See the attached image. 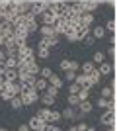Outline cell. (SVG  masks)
Returning <instances> with one entry per match:
<instances>
[{
    "label": "cell",
    "instance_id": "6da1fadb",
    "mask_svg": "<svg viewBox=\"0 0 117 131\" xmlns=\"http://www.w3.org/2000/svg\"><path fill=\"white\" fill-rule=\"evenodd\" d=\"M20 86H22V84H20ZM20 98H22V104L23 106H33L35 102H39V94L35 92L33 88L22 86V90H20Z\"/></svg>",
    "mask_w": 117,
    "mask_h": 131
},
{
    "label": "cell",
    "instance_id": "7a4b0ae2",
    "mask_svg": "<svg viewBox=\"0 0 117 131\" xmlns=\"http://www.w3.org/2000/svg\"><path fill=\"white\" fill-rule=\"evenodd\" d=\"M49 4H51L49 0H35V2H31V6H29V12L37 18V16H41L43 12L49 10Z\"/></svg>",
    "mask_w": 117,
    "mask_h": 131
},
{
    "label": "cell",
    "instance_id": "3957f363",
    "mask_svg": "<svg viewBox=\"0 0 117 131\" xmlns=\"http://www.w3.org/2000/svg\"><path fill=\"white\" fill-rule=\"evenodd\" d=\"M100 123H101V125L115 127V114H113V112H109V110H106V112L100 115Z\"/></svg>",
    "mask_w": 117,
    "mask_h": 131
},
{
    "label": "cell",
    "instance_id": "277c9868",
    "mask_svg": "<svg viewBox=\"0 0 117 131\" xmlns=\"http://www.w3.org/2000/svg\"><path fill=\"white\" fill-rule=\"evenodd\" d=\"M90 35V27L86 26H76L74 27V41H84Z\"/></svg>",
    "mask_w": 117,
    "mask_h": 131
},
{
    "label": "cell",
    "instance_id": "5b68a950",
    "mask_svg": "<svg viewBox=\"0 0 117 131\" xmlns=\"http://www.w3.org/2000/svg\"><path fill=\"white\" fill-rule=\"evenodd\" d=\"M67 2H51V4H49V12H51V14H53V16H61V14H62V12H64V8H67Z\"/></svg>",
    "mask_w": 117,
    "mask_h": 131
},
{
    "label": "cell",
    "instance_id": "8992f818",
    "mask_svg": "<svg viewBox=\"0 0 117 131\" xmlns=\"http://www.w3.org/2000/svg\"><path fill=\"white\" fill-rule=\"evenodd\" d=\"M2 80L4 82H18V71L16 69H4Z\"/></svg>",
    "mask_w": 117,
    "mask_h": 131
},
{
    "label": "cell",
    "instance_id": "52a82bcc",
    "mask_svg": "<svg viewBox=\"0 0 117 131\" xmlns=\"http://www.w3.org/2000/svg\"><path fill=\"white\" fill-rule=\"evenodd\" d=\"M28 127H29V131H41L43 121L39 119L37 115H31V117H29V121H28Z\"/></svg>",
    "mask_w": 117,
    "mask_h": 131
},
{
    "label": "cell",
    "instance_id": "ba28073f",
    "mask_svg": "<svg viewBox=\"0 0 117 131\" xmlns=\"http://www.w3.org/2000/svg\"><path fill=\"white\" fill-rule=\"evenodd\" d=\"M96 71L100 72V77H109V74L113 72V65H109V63H101Z\"/></svg>",
    "mask_w": 117,
    "mask_h": 131
},
{
    "label": "cell",
    "instance_id": "9c48e42d",
    "mask_svg": "<svg viewBox=\"0 0 117 131\" xmlns=\"http://www.w3.org/2000/svg\"><path fill=\"white\" fill-rule=\"evenodd\" d=\"M74 84H76V86H80V88H86V90H92V88L88 86V77H86V74H82V72H80V74H76Z\"/></svg>",
    "mask_w": 117,
    "mask_h": 131
},
{
    "label": "cell",
    "instance_id": "30bf717a",
    "mask_svg": "<svg viewBox=\"0 0 117 131\" xmlns=\"http://www.w3.org/2000/svg\"><path fill=\"white\" fill-rule=\"evenodd\" d=\"M47 86H49V82L45 80V78H37V80H35V84H33V90L37 94H41V92H45V90H47Z\"/></svg>",
    "mask_w": 117,
    "mask_h": 131
},
{
    "label": "cell",
    "instance_id": "8fae6325",
    "mask_svg": "<svg viewBox=\"0 0 117 131\" xmlns=\"http://www.w3.org/2000/svg\"><path fill=\"white\" fill-rule=\"evenodd\" d=\"M80 71H82V74H86V77H88V74H92V72L96 71V65L92 63V61H86V63H82V65H80Z\"/></svg>",
    "mask_w": 117,
    "mask_h": 131
},
{
    "label": "cell",
    "instance_id": "7c38bea8",
    "mask_svg": "<svg viewBox=\"0 0 117 131\" xmlns=\"http://www.w3.org/2000/svg\"><path fill=\"white\" fill-rule=\"evenodd\" d=\"M39 100H41V104H43V108H51V106L57 102V98H53V96H49V94H41L39 96Z\"/></svg>",
    "mask_w": 117,
    "mask_h": 131
},
{
    "label": "cell",
    "instance_id": "4fadbf2b",
    "mask_svg": "<svg viewBox=\"0 0 117 131\" xmlns=\"http://www.w3.org/2000/svg\"><path fill=\"white\" fill-rule=\"evenodd\" d=\"M47 82H49L51 86H57V88H59V90H61V86H62V84H64V80H62V78L59 77V74H55V72H53V74H51V77L47 78Z\"/></svg>",
    "mask_w": 117,
    "mask_h": 131
},
{
    "label": "cell",
    "instance_id": "5bb4252c",
    "mask_svg": "<svg viewBox=\"0 0 117 131\" xmlns=\"http://www.w3.org/2000/svg\"><path fill=\"white\" fill-rule=\"evenodd\" d=\"M39 117V119L43 121V123H49V115H51V110L49 108H43V106H41V110H39L37 114H35Z\"/></svg>",
    "mask_w": 117,
    "mask_h": 131
},
{
    "label": "cell",
    "instance_id": "9a60e30c",
    "mask_svg": "<svg viewBox=\"0 0 117 131\" xmlns=\"http://www.w3.org/2000/svg\"><path fill=\"white\" fill-rule=\"evenodd\" d=\"M100 80H101V77H100V72H98V71H94L92 74H88V86L90 88H92V86H98Z\"/></svg>",
    "mask_w": 117,
    "mask_h": 131
},
{
    "label": "cell",
    "instance_id": "2e32d148",
    "mask_svg": "<svg viewBox=\"0 0 117 131\" xmlns=\"http://www.w3.org/2000/svg\"><path fill=\"white\" fill-rule=\"evenodd\" d=\"M41 20H43V24H41V26H53V24H55V16H53L49 10L41 14Z\"/></svg>",
    "mask_w": 117,
    "mask_h": 131
},
{
    "label": "cell",
    "instance_id": "e0dca14e",
    "mask_svg": "<svg viewBox=\"0 0 117 131\" xmlns=\"http://www.w3.org/2000/svg\"><path fill=\"white\" fill-rule=\"evenodd\" d=\"M37 31L41 33V37H51V35H55V29H53V26H39Z\"/></svg>",
    "mask_w": 117,
    "mask_h": 131
},
{
    "label": "cell",
    "instance_id": "ac0fdd59",
    "mask_svg": "<svg viewBox=\"0 0 117 131\" xmlns=\"http://www.w3.org/2000/svg\"><path fill=\"white\" fill-rule=\"evenodd\" d=\"M92 37L94 39H103L106 37V27L103 26H96L94 29H92Z\"/></svg>",
    "mask_w": 117,
    "mask_h": 131
},
{
    "label": "cell",
    "instance_id": "d6986e66",
    "mask_svg": "<svg viewBox=\"0 0 117 131\" xmlns=\"http://www.w3.org/2000/svg\"><path fill=\"white\" fill-rule=\"evenodd\" d=\"M23 29H25L28 33H33V31H37V29H39V22H37V20H29V22H25Z\"/></svg>",
    "mask_w": 117,
    "mask_h": 131
},
{
    "label": "cell",
    "instance_id": "ffe728a7",
    "mask_svg": "<svg viewBox=\"0 0 117 131\" xmlns=\"http://www.w3.org/2000/svg\"><path fill=\"white\" fill-rule=\"evenodd\" d=\"M78 108H80V114H90V112H92V110H94V104H92V102H90V100H86V102H80V106H78Z\"/></svg>",
    "mask_w": 117,
    "mask_h": 131
},
{
    "label": "cell",
    "instance_id": "44dd1931",
    "mask_svg": "<svg viewBox=\"0 0 117 131\" xmlns=\"http://www.w3.org/2000/svg\"><path fill=\"white\" fill-rule=\"evenodd\" d=\"M92 63H98V65H101V63H106V53H103V51H96L94 53V61H92Z\"/></svg>",
    "mask_w": 117,
    "mask_h": 131
},
{
    "label": "cell",
    "instance_id": "7402d4cb",
    "mask_svg": "<svg viewBox=\"0 0 117 131\" xmlns=\"http://www.w3.org/2000/svg\"><path fill=\"white\" fill-rule=\"evenodd\" d=\"M61 115H62V119H74V108H64L61 112Z\"/></svg>",
    "mask_w": 117,
    "mask_h": 131
},
{
    "label": "cell",
    "instance_id": "603a6c76",
    "mask_svg": "<svg viewBox=\"0 0 117 131\" xmlns=\"http://www.w3.org/2000/svg\"><path fill=\"white\" fill-rule=\"evenodd\" d=\"M61 119H62L61 112H53V110H51V115H49V123H53V125H55V123H59Z\"/></svg>",
    "mask_w": 117,
    "mask_h": 131
},
{
    "label": "cell",
    "instance_id": "cb8c5ba5",
    "mask_svg": "<svg viewBox=\"0 0 117 131\" xmlns=\"http://www.w3.org/2000/svg\"><path fill=\"white\" fill-rule=\"evenodd\" d=\"M76 98L80 100V102H86V100H90V90H86V88H80V92L76 94Z\"/></svg>",
    "mask_w": 117,
    "mask_h": 131
},
{
    "label": "cell",
    "instance_id": "d4e9b609",
    "mask_svg": "<svg viewBox=\"0 0 117 131\" xmlns=\"http://www.w3.org/2000/svg\"><path fill=\"white\" fill-rule=\"evenodd\" d=\"M10 106H12V110H20V108H23L22 98H20V96H14V98L10 100Z\"/></svg>",
    "mask_w": 117,
    "mask_h": 131
},
{
    "label": "cell",
    "instance_id": "484cf974",
    "mask_svg": "<svg viewBox=\"0 0 117 131\" xmlns=\"http://www.w3.org/2000/svg\"><path fill=\"white\" fill-rule=\"evenodd\" d=\"M101 98H106V100L113 98V88L111 86H103L101 88Z\"/></svg>",
    "mask_w": 117,
    "mask_h": 131
},
{
    "label": "cell",
    "instance_id": "4316f807",
    "mask_svg": "<svg viewBox=\"0 0 117 131\" xmlns=\"http://www.w3.org/2000/svg\"><path fill=\"white\" fill-rule=\"evenodd\" d=\"M67 102H68V108H78V106H80V100H78L76 96H72V94H68Z\"/></svg>",
    "mask_w": 117,
    "mask_h": 131
},
{
    "label": "cell",
    "instance_id": "83f0119b",
    "mask_svg": "<svg viewBox=\"0 0 117 131\" xmlns=\"http://www.w3.org/2000/svg\"><path fill=\"white\" fill-rule=\"evenodd\" d=\"M45 39H47V49L59 45V35H51V37H45Z\"/></svg>",
    "mask_w": 117,
    "mask_h": 131
},
{
    "label": "cell",
    "instance_id": "f1b7e54d",
    "mask_svg": "<svg viewBox=\"0 0 117 131\" xmlns=\"http://www.w3.org/2000/svg\"><path fill=\"white\" fill-rule=\"evenodd\" d=\"M59 92H61V90H59V88L57 86H47V90H45V94H49V96H53V98H57V96H59Z\"/></svg>",
    "mask_w": 117,
    "mask_h": 131
},
{
    "label": "cell",
    "instance_id": "f546056e",
    "mask_svg": "<svg viewBox=\"0 0 117 131\" xmlns=\"http://www.w3.org/2000/svg\"><path fill=\"white\" fill-rule=\"evenodd\" d=\"M109 102H111V98H109V100L100 98L98 102H96V106H98V108H101V110H107V108H109Z\"/></svg>",
    "mask_w": 117,
    "mask_h": 131
},
{
    "label": "cell",
    "instance_id": "4dcf8cb0",
    "mask_svg": "<svg viewBox=\"0 0 117 131\" xmlns=\"http://www.w3.org/2000/svg\"><path fill=\"white\" fill-rule=\"evenodd\" d=\"M37 57H39V59H49V57H51V51L49 49H37Z\"/></svg>",
    "mask_w": 117,
    "mask_h": 131
},
{
    "label": "cell",
    "instance_id": "1f68e13d",
    "mask_svg": "<svg viewBox=\"0 0 117 131\" xmlns=\"http://www.w3.org/2000/svg\"><path fill=\"white\" fill-rule=\"evenodd\" d=\"M76 74H78V72H74V71H67V72H64V80H67V82H74Z\"/></svg>",
    "mask_w": 117,
    "mask_h": 131
},
{
    "label": "cell",
    "instance_id": "d6a6232c",
    "mask_svg": "<svg viewBox=\"0 0 117 131\" xmlns=\"http://www.w3.org/2000/svg\"><path fill=\"white\" fill-rule=\"evenodd\" d=\"M41 78H45V80H47V78L51 77V74H53V69H49V67H45V69H41Z\"/></svg>",
    "mask_w": 117,
    "mask_h": 131
},
{
    "label": "cell",
    "instance_id": "836d02e7",
    "mask_svg": "<svg viewBox=\"0 0 117 131\" xmlns=\"http://www.w3.org/2000/svg\"><path fill=\"white\" fill-rule=\"evenodd\" d=\"M59 69H61V71H64V72L70 71V61H68V59H62L61 65H59Z\"/></svg>",
    "mask_w": 117,
    "mask_h": 131
},
{
    "label": "cell",
    "instance_id": "e575fe53",
    "mask_svg": "<svg viewBox=\"0 0 117 131\" xmlns=\"http://www.w3.org/2000/svg\"><path fill=\"white\" fill-rule=\"evenodd\" d=\"M68 92L72 94V96H76V94L80 92V86H76V84H74V82H70V86H68Z\"/></svg>",
    "mask_w": 117,
    "mask_h": 131
},
{
    "label": "cell",
    "instance_id": "d590c367",
    "mask_svg": "<svg viewBox=\"0 0 117 131\" xmlns=\"http://www.w3.org/2000/svg\"><path fill=\"white\" fill-rule=\"evenodd\" d=\"M70 71H80V63H76V61H70Z\"/></svg>",
    "mask_w": 117,
    "mask_h": 131
},
{
    "label": "cell",
    "instance_id": "8d00e7d4",
    "mask_svg": "<svg viewBox=\"0 0 117 131\" xmlns=\"http://www.w3.org/2000/svg\"><path fill=\"white\" fill-rule=\"evenodd\" d=\"M106 27H107V29H109V31H115V20H109Z\"/></svg>",
    "mask_w": 117,
    "mask_h": 131
},
{
    "label": "cell",
    "instance_id": "74e56055",
    "mask_svg": "<svg viewBox=\"0 0 117 131\" xmlns=\"http://www.w3.org/2000/svg\"><path fill=\"white\" fill-rule=\"evenodd\" d=\"M84 43H86V45H88V47H90V45H94V43H96V39L92 37V35H88V37L84 39Z\"/></svg>",
    "mask_w": 117,
    "mask_h": 131
},
{
    "label": "cell",
    "instance_id": "f35d334b",
    "mask_svg": "<svg viewBox=\"0 0 117 131\" xmlns=\"http://www.w3.org/2000/svg\"><path fill=\"white\" fill-rule=\"evenodd\" d=\"M86 127H88V125H86L84 121H80V123L76 125V131H86Z\"/></svg>",
    "mask_w": 117,
    "mask_h": 131
},
{
    "label": "cell",
    "instance_id": "ab89813d",
    "mask_svg": "<svg viewBox=\"0 0 117 131\" xmlns=\"http://www.w3.org/2000/svg\"><path fill=\"white\" fill-rule=\"evenodd\" d=\"M4 61H6V51L0 49V63H4Z\"/></svg>",
    "mask_w": 117,
    "mask_h": 131
},
{
    "label": "cell",
    "instance_id": "60d3db41",
    "mask_svg": "<svg viewBox=\"0 0 117 131\" xmlns=\"http://www.w3.org/2000/svg\"><path fill=\"white\" fill-rule=\"evenodd\" d=\"M18 131H29V127H28V123H22V125L18 127Z\"/></svg>",
    "mask_w": 117,
    "mask_h": 131
},
{
    "label": "cell",
    "instance_id": "b9f144b4",
    "mask_svg": "<svg viewBox=\"0 0 117 131\" xmlns=\"http://www.w3.org/2000/svg\"><path fill=\"white\" fill-rule=\"evenodd\" d=\"M0 74H4V63H0Z\"/></svg>",
    "mask_w": 117,
    "mask_h": 131
},
{
    "label": "cell",
    "instance_id": "7bdbcfd3",
    "mask_svg": "<svg viewBox=\"0 0 117 131\" xmlns=\"http://www.w3.org/2000/svg\"><path fill=\"white\" fill-rule=\"evenodd\" d=\"M2 47H4V37L0 35V49H2Z\"/></svg>",
    "mask_w": 117,
    "mask_h": 131
},
{
    "label": "cell",
    "instance_id": "ee69618b",
    "mask_svg": "<svg viewBox=\"0 0 117 131\" xmlns=\"http://www.w3.org/2000/svg\"><path fill=\"white\" fill-rule=\"evenodd\" d=\"M86 131H96V127L94 125H88V127H86Z\"/></svg>",
    "mask_w": 117,
    "mask_h": 131
},
{
    "label": "cell",
    "instance_id": "f6af8a7d",
    "mask_svg": "<svg viewBox=\"0 0 117 131\" xmlns=\"http://www.w3.org/2000/svg\"><path fill=\"white\" fill-rule=\"evenodd\" d=\"M107 131H115V127H109V129H107Z\"/></svg>",
    "mask_w": 117,
    "mask_h": 131
},
{
    "label": "cell",
    "instance_id": "bcb514c9",
    "mask_svg": "<svg viewBox=\"0 0 117 131\" xmlns=\"http://www.w3.org/2000/svg\"><path fill=\"white\" fill-rule=\"evenodd\" d=\"M0 131H4V127H0Z\"/></svg>",
    "mask_w": 117,
    "mask_h": 131
},
{
    "label": "cell",
    "instance_id": "7dc6e473",
    "mask_svg": "<svg viewBox=\"0 0 117 131\" xmlns=\"http://www.w3.org/2000/svg\"><path fill=\"white\" fill-rule=\"evenodd\" d=\"M4 131H6V129H4Z\"/></svg>",
    "mask_w": 117,
    "mask_h": 131
}]
</instances>
